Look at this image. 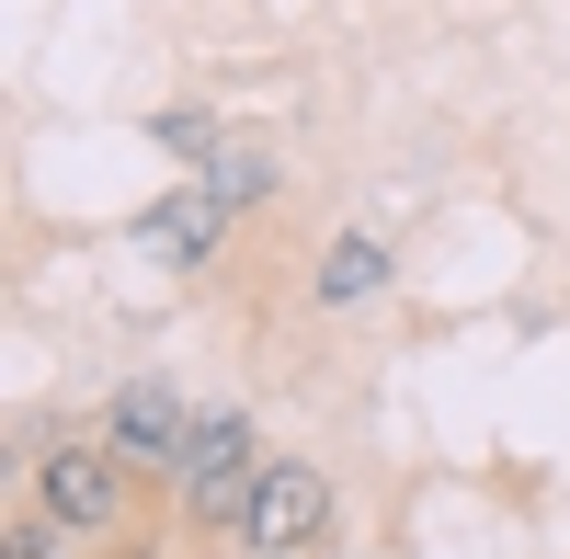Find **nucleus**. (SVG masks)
Instances as JSON below:
<instances>
[{"label": "nucleus", "instance_id": "obj_1", "mask_svg": "<svg viewBox=\"0 0 570 559\" xmlns=\"http://www.w3.org/2000/svg\"><path fill=\"white\" fill-rule=\"evenodd\" d=\"M23 502H35V514H58L69 537L104 548V537H137V502H149V480H137L126 457L80 423V434H58V445L23 469Z\"/></svg>", "mask_w": 570, "mask_h": 559}, {"label": "nucleus", "instance_id": "obj_2", "mask_svg": "<svg viewBox=\"0 0 570 559\" xmlns=\"http://www.w3.org/2000/svg\"><path fill=\"white\" fill-rule=\"evenodd\" d=\"M91 434H104L149 491H171V480H183V445H195V400H183L171 377H126L104 411H91Z\"/></svg>", "mask_w": 570, "mask_h": 559}, {"label": "nucleus", "instance_id": "obj_3", "mask_svg": "<svg viewBox=\"0 0 570 559\" xmlns=\"http://www.w3.org/2000/svg\"><path fill=\"white\" fill-rule=\"evenodd\" d=\"M343 514L320 457H263V491H252V526H240V559H308Z\"/></svg>", "mask_w": 570, "mask_h": 559}, {"label": "nucleus", "instance_id": "obj_4", "mask_svg": "<svg viewBox=\"0 0 570 559\" xmlns=\"http://www.w3.org/2000/svg\"><path fill=\"white\" fill-rule=\"evenodd\" d=\"M137 252L171 263V274H206V263L228 252V206H217V183L183 171L171 195H149V206H137Z\"/></svg>", "mask_w": 570, "mask_h": 559}, {"label": "nucleus", "instance_id": "obj_5", "mask_svg": "<svg viewBox=\"0 0 570 559\" xmlns=\"http://www.w3.org/2000/svg\"><path fill=\"white\" fill-rule=\"evenodd\" d=\"M389 286H400V263H389L376 228H331L320 263H308V297H320V308H376Z\"/></svg>", "mask_w": 570, "mask_h": 559}, {"label": "nucleus", "instance_id": "obj_6", "mask_svg": "<svg viewBox=\"0 0 570 559\" xmlns=\"http://www.w3.org/2000/svg\"><path fill=\"white\" fill-rule=\"evenodd\" d=\"M206 183H217V206H228V217H252V206L285 195V149H274V137H228V149L206 160Z\"/></svg>", "mask_w": 570, "mask_h": 559}, {"label": "nucleus", "instance_id": "obj_7", "mask_svg": "<svg viewBox=\"0 0 570 559\" xmlns=\"http://www.w3.org/2000/svg\"><path fill=\"white\" fill-rule=\"evenodd\" d=\"M149 137H160V149H171L183 171H206V160L228 149V137H217V115H206V104H160V115H149Z\"/></svg>", "mask_w": 570, "mask_h": 559}, {"label": "nucleus", "instance_id": "obj_8", "mask_svg": "<svg viewBox=\"0 0 570 559\" xmlns=\"http://www.w3.org/2000/svg\"><path fill=\"white\" fill-rule=\"evenodd\" d=\"M0 559H91V537H69L58 514H35V502H12V526H0Z\"/></svg>", "mask_w": 570, "mask_h": 559}]
</instances>
